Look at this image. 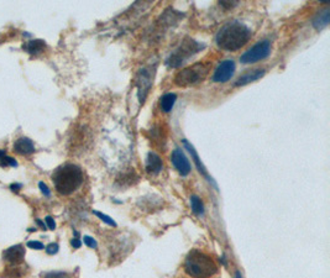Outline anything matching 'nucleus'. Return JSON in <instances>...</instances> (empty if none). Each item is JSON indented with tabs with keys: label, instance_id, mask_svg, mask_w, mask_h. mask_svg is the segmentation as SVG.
<instances>
[{
	"label": "nucleus",
	"instance_id": "obj_21",
	"mask_svg": "<svg viewBox=\"0 0 330 278\" xmlns=\"http://www.w3.org/2000/svg\"><path fill=\"white\" fill-rule=\"evenodd\" d=\"M42 278H71L70 274L66 272H50V273L44 274Z\"/></svg>",
	"mask_w": 330,
	"mask_h": 278
},
{
	"label": "nucleus",
	"instance_id": "obj_29",
	"mask_svg": "<svg viewBox=\"0 0 330 278\" xmlns=\"http://www.w3.org/2000/svg\"><path fill=\"white\" fill-rule=\"evenodd\" d=\"M36 223H37V224H39V225H40V226H41V228H42V230H46V226H45V224H44V223H41V221H40V220H39V219H37V220H36Z\"/></svg>",
	"mask_w": 330,
	"mask_h": 278
},
{
	"label": "nucleus",
	"instance_id": "obj_1",
	"mask_svg": "<svg viewBox=\"0 0 330 278\" xmlns=\"http://www.w3.org/2000/svg\"><path fill=\"white\" fill-rule=\"evenodd\" d=\"M252 31L244 23L234 20L220 29L215 41L219 49L228 52H235L244 47L250 41Z\"/></svg>",
	"mask_w": 330,
	"mask_h": 278
},
{
	"label": "nucleus",
	"instance_id": "obj_10",
	"mask_svg": "<svg viewBox=\"0 0 330 278\" xmlns=\"http://www.w3.org/2000/svg\"><path fill=\"white\" fill-rule=\"evenodd\" d=\"M24 257H25V248L21 245H17L7 248V250L4 251V253H3V258H4L5 261L10 262L12 264L20 263V262H23Z\"/></svg>",
	"mask_w": 330,
	"mask_h": 278
},
{
	"label": "nucleus",
	"instance_id": "obj_6",
	"mask_svg": "<svg viewBox=\"0 0 330 278\" xmlns=\"http://www.w3.org/2000/svg\"><path fill=\"white\" fill-rule=\"evenodd\" d=\"M271 55V42L270 40H262V41L255 44L251 49H249L240 57V62L244 65H251V63L260 62L266 60Z\"/></svg>",
	"mask_w": 330,
	"mask_h": 278
},
{
	"label": "nucleus",
	"instance_id": "obj_27",
	"mask_svg": "<svg viewBox=\"0 0 330 278\" xmlns=\"http://www.w3.org/2000/svg\"><path fill=\"white\" fill-rule=\"evenodd\" d=\"M71 245L73 246V248H79V247H81L82 242H81V240L78 239V237H74V239H72Z\"/></svg>",
	"mask_w": 330,
	"mask_h": 278
},
{
	"label": "nucleus",
	"instance_id": "obj_17",
	"mask_svg": "<svg viewBox=\"0 0 330 278\" xmlns=\"http://www.w3.org/2000/svg\"><path fill=\"white\" fill-rule=\"evenodd\" d=\"M25 49L31 55H36V53L42 52L46 49V42L42 40H33V41L28 42V46H25Z\"/></svg>",
	"mask_w": 330,
	"mask_h": 278
},
{
	"label": "nucleus",
	"instance_id": "obj_15",
	"mask_svg": "<svg viewBox=\"0 0 330 278\" xmlns=\"http://www.w3.org/2000/svg\"><path fill=\"white\" fill-rule=\"evenodd\" d=\"M330 21V10L323 9L318 13L313 19V26L316 30H321V29L326 28L329 25Z\"/></svg>",
	"mask_w": 330,
	"mask_h": 278
},
{
	"label": "nucleus",
	"instance_id": "obj_3",
	"mask_svg": "<svg viewBox=\"0 0 330 278\" xmlns=\"http://www.w3.org/2000/svg\"><path fill=\"white\" fill-rule=\"evenodd\" d=\"M185 271L192 278H210L218 272V266L206 252L193 250L186 258Z\"/></svg>",
	"mask_w": 330,
	"mask_h": 278
},
{
	"label": "nucleus",
	"instance_id": "obj_19",
	"mask_svg": "<svg viewBox=\"0 0 330 278\" xmlns=\"http://www.w3.org/2000/svg\"><path fill=\"white\" fill-rule=\"evenodd\" d=\"M93 213H94V215H97L98 218L100 219V220L104 221L105 224H108V225L114 226V228H116V223L113 220V219L110 218V216L105 215V214H103V213H100V212H95V210H94V212H93Z\"/></svg>",
	"mask_w": 330,
	"mask_h": 278
},
{
	"label": "nucleus",
	"instance_id": "obj_26",
	"mask_svg": "<svg viewBox=\"0 0 330 278\" xmlns=\"http://www.w3.org/2000/svg\"><path fill=\"white\" fill-rule=\"evenodd\" d=\"M45 220H46V225L50 230H55L56 229V223H55V220H53V219L51 218V216H46V219H45Z\"/></svg>",
	"mask_w": 330,
	"mask_h": 278
},
{
	"label": "nucleus",
	"instance_id": "obj_18",
	"mask_svg": "<svg viewBox=\"0 0 330 278\" xmlns=\"http://www.w3.org/2000/svg\"><path fill=\"white\" fill-rule=\"evenodd\" d=\"M191 208L192 210H193V213H196L197 215H203L204 214V204L199 197H191Z\"/></svg>",
	"mask_w": 330,
	"mask_h": 278
},
{
	"label": "nucleus",
	"instance_id": "obj_25",
	"mask_svg": "<svg viewBox=\"0 0 330 278\" xmlns=\"http://www.w3.org/2000/svg\"><path fill=\"white\" fill-rule=\"evenodd\" d=\"M39 187H40V189H41V192L45 194V196H46V197H50V196H51V192H50L49 187H47L46 184L44 183V182H40V183H39Z\"/></svg>",
	"mask_w": 330,
	"mask_h": 278
},
{
	"label": "nucleus",
	"instance_id": "obj_9",
	"mask_svg": "<svg viewBox=\"0 0 330 278\" xmlns=\"http://www.w3.org/2000/svg\"><path fill=\"white\" fill-rule=\"evenodd\" d=\"M171 161H172V164H174L175 168L178 171V173H180L181 176L185 177V176L190 175L191 164H190V161H188L187 156L183 154L182 150L177 149L172 152Z\"/></svg>",
	"mask_w": 330,
	"mask_h": 278
},
{
	"label": "nucleus",
	"instance_id": "obj_20",
	"mask_svg": "<svg viewBox=\"0 0 330 278\" xmlns=\"http://www.w3.org/2000/svg\"><path fill=\"white\" fill-rule=\"evenodd\" d=\"M0 166H3V167H7V166H13V167H17L18 162L15 161V159H13V157L5 156L4 159L0 160Z\"/></svg>",
	"mask_w": 330,
	"mask_h": 278
},
{
	"label": "nucleus",
	"instance_id": "obj_11",
	"mask_svg": "<svg viewBox=\"0 0 330 278\" xmlns=\"http://www.w3.org/2000/svg\"><path fill=\"white\" fill-rule=\"evenodd\" d=\"M265 73H266L265 69H261V68L251 69V71L246 72V73H244L243 76L239 77V78L236 79V82L234 83V85H235V87H243V85H246L249 84V83H252L257 81V79L262 78V77L265 76Z\"/></svg>",
	"mask_w": 330,
	"mask_h": 278
},
{
	"label": "nucleus",
	"instance_id": "obj_28",
	"mask_svg": "<svg viewBox=\"0 0 330 278\" xmlns=\"http://www.w3.org/2000/svg\"><path fill=\"white\" fill-rule=\"evenodd\" d=\"M21 187H23V186H21V184H19V183H15V184H12V186H10V189H12L13 192H18L19 189L21 188Z\"/></svg>",
	"mask_w": 330,
	"mask_h": 278
},
{
	"label": "nucleus",
	"instance_id": "obj_30",
	"mask_svg": "<svg viewBox=\"0 0 330 278\" xmlns=\"http://www.w3.org/2000/svg\"><path fill=\"white\" fill-rule=\"evenodd\" d=\"M235 278H243V274H241V272H240V271H236Z\"/></svg>",
	"mask_w": 330,
	"mask_h": 278
},
{
	"label": "nucleus",
	"instance_id": "obj_4",
	"mask_svg": "<svg viewBox=\"0 0 330 278\" xmlns=\"http://www.w3.org/2000/svg\"><path fill=\"white\" fill-rule=\"evenodd\" d=\"M210 68H212V63L210 62H198L190 67H186L176 74L175 84L177 87L182 88L199 84L207 78Z\"/></svg>",
	"mask_w": 330,
	"mask_h": 278
},
{
	"label": "nucleus",
	"instance_id": "obj_22",
	"mask_svg": "<svg viewBox=\"0 0 330 278\" xmlns=\"http://www.w3.org/2000/svg\"><path fill=\"white\" fill-rule=\"evenodd\" d=\"M83 241H84V244H86L88 247H90V248H97V241H95L94 239H93V237H90V236H84L83 237Z\"/></svg>",
	"mask_w": 330,
	"mask_h": 278
},
{
	"label": "nucleus",
	"instance_id": "obj_13",
	"mask_svg": "<svg viewBox=\"0 0 330 278\" xmlns=\"http://www.w3.org/2000/svg\"><path fill=\"white\" fill-rule=\"evenodd\" d=\"M182 143H183V145H185L186 150H188V152H190V154H191L192 159H193L194 164H196L197 168H198L199 173H201V175L203 176V177H206L207 180H208L209 182H212V183H213V180H212V178L209 177V175H208V172H207L206 167H204L203 164H202V162H201V160H199V156H198V154H197V152H196V150H194L193 146H192L191 144L188 143L187 140H182Z\"/></svg>",
	"mask_w": 330,
	"mask_h": 278
},
{
	"label": "nucleus",
	"instance_id": "obj_14",
	"mask_svg": "<svg viewBox=\"0 0 330 278\" xmlns=\"http://www.w3.org/2000/svg\"><path fill=\"white\" fill-rule=\"evenodd\" d=\"M14 151L20 155H30L35 152V146L30 138L21 137L18 138L17 143L14 144Z\"/></svg>",
	"mask_w": 330,
	"mask_h": 278
},
{
	"label": "nucleus",
	"instance_id": "obj_12",
	"mask_svg": "<svg viewBox=\"0 0 330 278\" xmlns=\"http://www.w3.org/2000/svg\"><path fill=\"white\" fill-rule=\"evenodd\" d=\"M162 167H163V164H162L161 157L155 154V152H148L145 166L146 172H147L148 175H158L162 171Z\"/></svg>",
	"mask_w": 330,
	"mask_h": 278
},
{
	"label": "nucleus",
	"instance_id": "obj_2",
	"mask_svg": "<svg viewBox=\"0 0 330 278\" xmlns=\"http://www.w3.org/2000/svg\"><path fill=\"white\" fill-rule=\"evenodd\" d=\"M52 181L58 193L62 196H70L83 183V172L78 166L65 165L55 171Z\"/></svg>",
	"mask_w": 330,
	"mask_h": 278
},
{
	"label": "nucleus",
	"instance_id": "obj_23",
	"mask_svg": "<svg viewBox=\"0 0 330 278\" xmlns=\"http://www.w3.org/2000/svg\"><path fill=\"white\" fill-rule=\"evenodd\" d=\"M58 248H60V246H58V244L53 242V244H50L49 246H47L46 252L49 253V255H56V253L58 252Z\"/></svg>",
	"mask_w": 330,
	"mask_h": 278
},
{
	"label": "nucleus",
	"instance_id": "obj_7",
	"mask_svg": "<svg viewBox=\"0 0 330 278\" xmlns=\"http://www.w3.org/2000/svg\"><path fill=\"white\" fill-rule=\"evenodd\" d=\"M152 79H153V69L151 68H142L140 71L139 76L136 79V85H137V94H139V99L141 103H143L147 95L148 90H150L151 85H152Z\"/></svg>",
	"mask_w": 330,
	"mask_h": 278
},
{
	"label": "nucleus",
	"instance_id": "obj_31",
	"mask_svg": "<svg viewBox=\"0 0 330 278\" xmlns=\"http://www.w3.org/2000/svg\"><path fill=\"white\" fill-rule=\"evenodd\" d=\"M4 157H5V151L4 150H0V160L4 159Z\"/></svg>",
	"mask_w": 330,
	"mask_h": 278
},
{
	"label": "nucleus",
	"instance_id": "obj_24",
	"mask_svg": "<svg viewBox=\"0 0 330 278\" xmlns=\"http://www.w3.org/2000/svg\"><path fill=\"white\" fill-rule=\"evenodd\" d=\"M28 246L30 248H34V250H44V248H45L44 244H42V242H40V241H29Z\"/></svg>",
	"mask_w": 330,
	"mask_h": 278
},
{
	"label": "nucleus",
	"instance_id": "obj_16",
	"mask_svg": "<svg viewBox=\"0 0 330 278\" xmlns=\"http://www.w3.org/2000/svg\"><path fill=\"white\" fill-rule=\"evenodd\" d=\"M176 100H177V94L176 93H167L164 94L163 97L161 98V101H159V106H161V110L163 113H170L174 108Z\"/></svg>",
	"mask_w": 330,
	"mask_h": 278
},
{
	"label": "nucleus",
	"instance_id": "obj_8",
	"mask_svg": "<svg viewBox=\"0 0 330 278\" xmlns=\"http://www.w3.org/2000/svg\"><path fill=\"white\" fill-rule=\"evenodd\" d=\"M235 72V62L233 60H225L215 68L212 81L215 83H226L230 81Z\"/></svg>",
	"mask_w": 330,
	"mask_h": 278
},
{
	"label": "nucleus",
	"instance_id": "obj_5",
	"mask_svg": "<svg viewBox=\"0 0 330 278\" xmlns=\"http://www.w3.org/2000/svg\"><path fill=\"white\" fill-rule=\"evenodd\" d=\"M203 49L204 45L199 44L196 40H185V41H182V44L169 56V58L166 60V65L171 67V68L181 67L183 63L187 62L191 57H193L196 53H198L199 51H202Z\"/></svg>",
	"mask_w": 330,
	"mask_h": 278
}]
</instances>
